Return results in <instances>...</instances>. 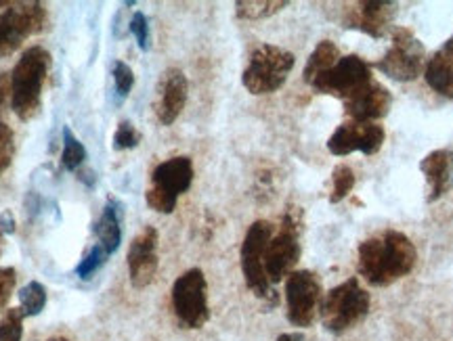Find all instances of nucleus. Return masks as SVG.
<instances>
[{"label": "nucleus", "instance_id": "nucleus-1", "mask_svg": "<svg viewBox=\"0 0 453 341\" xmlns=\"http://www.w3.org/2000/svg\"><path fill=\"white\" fill-rule=\"evenodd\" d=\"M418 262L416 246L399 231L365 239L357 252V270L373 287H388L410 275Z\"/></svg>", "mask_w": 453, "mask_h": 341}, {"label": "nucleus", "instance_id": "nucleus-2", "mask_svg": "<svg viewBox=\"0 0 453 341\" xmlns=\"http://www.w3.org/2000/svg\"><path fill=\"white\" fill-rule=\"evenodd\" d=\"M50 53L44 47H30L11 72V110L21 122H30L42 110V88L50 72Z\"/></svg>", "mask_w": 453, "mask_h": 341}, {"label": "nucleus", "instance_id": "nucleus-3", "mask_svg": "<svg viewBox=\"0 0 453 341\" xmlns=\"http://www.w3.org/2000/svg\"><path fill=\"white\" fill-rule=\"evenodd\" d=\"M372 308L367 289L361 287L359 278H349L338 287L330 289L321 299L319 316L327 331L342 335L365 321Z\"/></svg>", "mask_w": 453, "mask_h": 341}, {"label": "nucleus", "instance_id": "nucleus-4", "mask_svg": "<svg viewBox=\"0 0 453 341\" xmlns=\"http://www.w3.org/2000/svg\"><path fill=\"white\" fill-rule=\"evenodd\" d=\"M296 59L290 50L275 47V44H260L258 49H254L250 61L242 73L243 88L257 96L277 93L286 84Z\"/></svg>", "mask_w": 453, "mask_h": 341}, {"label": "nucleus", "instance_id": "nucleus-5", "mask_svg": "<svg viewBox=\"0 0 453 341\" xmlns=\"http://www.w3.org/2000/svg\"><path fill=\"white\" fill-rule=\"evenodd\" d=\"M194 183V162L191 157H170L151 172V185L145 193V201L157 214H173L179 197L189 191Z\"/></svg>", "mask_w": 453, "mask_h": 341}, {"label": "nucleus", "instance_id": "nucleus-6", "mask_svg": "<svg viewBox=\"0 0 453 341\" xmlns=\"http://www.w3.org/2000/svg\"><path fill=\"white\" fill-rule=\"evenodd\" d=\"M47 26V9L36 0L13 3L0 13V59L17 53L34 34Z\"/></svg>", "mask_w": 453, "mask_h": 341}, {"label": "nucleus", "instance_id": "nucleus-7", "mask_svg": "<svg viewBox=\"0 0 453 341\" xmlns=\"http://www.w3.org/2000/svg\"><path fill=\"white\" fill-rule=\"evenodd\" d=\"M173 310L183 329H202L211 318L208 283L200 269H189L173 285Z\"/></svg>", "mask_w": 453, "mask_h": 341}, {"label": "nucleus", "instance_id": "nucleus-8", "mask_svg": "<svg viewBox=\"0 0 453 341\" xmlns=\"http://www.w3.org/2000/svg\"><path fill=\"white\" fill-rule=\"evenodd\" d=\"M373 67L396 82H413L422 76L426 67V50L416 34L407 27H399L393 32V42L387 55Z\"/></svg>", "mask_w": 453, "mask_h": 341}, {"label": "nucleus", "instance_id": "nucleus-9", "mask_svg": "<svg viewBox=\"0 0 453 341\" xmlns=\"http://www.w3.org/2000/svg\"><path fill=\"white\" fill-rule=\"evenodd\" d=\"M271 237H273V224L267 223V220H257L246 231L240 252L243 281L260 299H271L275 293L267 278V272H265V249H267Z\"/></svg>", "mask_w": 453, "mask_h": 341}, {"label": "nucleus", "instance_id": "nucleus-10", "mask_svg": "<svg viewBox=\"0 0 453 341\" xmlns=\"http://www.w3.org/2000/svg\"><path fill=\"white\" fill-rule=\"evenodd\" d=\"M324 289L311 270H294L286 277V314L294 327H311L319 314Z\"/></svg>", "mask_w": 453, "mask_h": 341}, {"label": "nucleus", "instance_id": "nucleus-11", "mask_svg": "<svg viewBox=\"0 0 453 341\" xmlns=\"http://www.w3.org/2000/svg\"><path fill=\"white\" fill-rule=\"evenodd\" d=\"M300 254V220L292 212L283 216L280 232H273L267 249H265V272L271 285L280 283L298 264Z\"/></svg>", "mask_w": 453, "mask_h": 341}, {"label": "nucleus", "instance_id": "nucleus-12", "mask_svg": "<svg viewBox=\"0 0 453 341\" xmlns=\"http://www.w3.org/2000/svg\"><path fill=\"white\" fill-rule=\"evenodd\" d=\"M372 80V67L361 59L359 55L340 57L338 64L330 67L326 73L311 84V88L319 95L338 96L340 101H347L350 96L365 88Z\"/></svg>", "mask_w": 453, "mask_h": 341}, {"label": "nucleus", "instance_id": "nucleus-13", "mask_svg": "<svg viewBox=\"0 0 453 341\" xmlns=\"http://www.w3.org/2000/svg\"><path fill=\"white\" fill-rule=\"evenodd\" d=\"M384 139H387V133L380 124L350 119V122L340 124L334 130L330 140H327V149L336 157L350 155L355 151L364 153V155H376L382 149Z\"/></svg>", "mask_w": 453, "mask_h": 341}, {"label": "nucleus", "instance_id": "nucleus-14", "mask_svg": "<svg viewBox=\"0 0 453 341\" xmlns=\"http://www.w3.org/2000/svg\"><path fill=\"white\" fill-rule=\"evenodd\" d=\"M157 241L160 235L154 226H145L137 237L130 243L127 262H128V278L134 289H145L151 285L157 272Z\"/></svg>", "mask_w": 453, "mask_h": 341}, {"label": "nucleus", "instance_id": "nucleus-15", "mask_svg": "<svg viewBox=\"0 0 453 341\" xmlns=\"http://www.w3.org/2000/svg\"><path fill=\"white\" fill-rule=\"evenodd\" d=\"M396 17V3L390 0H364L347 11L344 27L359 30L372 38H384L393 27Z\"/></svg>", "mask_w": 453, "mask_h": 341}, {"label": "nucleus", "instance_id": "nucleus-16", "mask_svg": "<svg viewBox=\"0 0 453 341\" xmlns=\"http://www.w3.org/2000/svg\"><path fill=\"white\" fill-rule=\"evenodd\" d=\"M187 95H189V84L187 76L179 67H168L162 72L160 82L156 88V116L164 126H173L187 105Z\"/></svg>", "mask_w": 453, "mask_h": 341}, {"label": "nucleus", "instance_id": "nucleus-17", "mask_svg": "<svg viewBox=\"0 0 453 341\" xmlns=\"http://www.w3.org/2000/svg\"><path fill=\"white\" fill-rule=\"evenodd\" d=\"M342 105L347 116L355 122H376V119H382L390 111L393 96L382 84L370 82L350 99L342 101Z\"/></svg>", "mask_w": 453, "mask_h": 341}, {"label": "nucleus", "instance_id": "nucleus-18", "mask_svg": "<svg viewBox=\"0 0 453 341\" xmlns=\"http://www.w3.org/2000/svg\"><path fill=\"white\" fill-rule=\"evenodd\" d=\"M420 172L426 180V201H439L453 191V149L430 151L420 162Z\"/></svg>", "mask_w": 453, "mask_h": 341}, {"label": "nucleus", "instance_id": "nucleus-19", "mask_svg": "<svg viewBox=\"0 0 453 341\" xmlns=\"http://www.w3.org/2000/svg\"><path fill=\"white\" fill-rule=\"evenodd\" d=\"M122 223H124V206L120 199L107 197L104 212H101L99 220L95 223V237H97V246L105 249V254L111 255L118 252L122 243Z\"/></svg>", "mask_w": 453, "mask_h": 341}, {"label": "nucleus", "instance_id": "nucleus-20", "mask_svg": "<svg viewBox=\"0 0 453 341\" xmlns=\"http://www.w3.org/2000/svg\"><path fill=\"white\" fill-rule=\"evenodd\" d=\"M424 78L434 93L453 99V36L447 38L443 47L426 61Z\"/></svg>", "mask_w": 453, "mask_h": 341}, {"label": "nucleus", "instance_id": "nucleus-21", "mask_svg": "<svg viewBox=\"0 0 453 341\" xmlns=\"http://www.w3.org/2000/svg\"><path fill=\"white\" fill-rule=\"evenodd\" d=\"M338 59H340V50L332 40H324V42L317 44L315 50L307 59V65H304V72H303L304 82L311 87L321 73H326L330 67L336 65Z\"/></svg>", "mask_w": 453, "mask_h": 341}, {"label": "nucleus", "instance_id": "nucleus-22", "mask_svg": "<svg viewBox=\"0 0 453 341\" xmlns=\"http://www.w3.org/2000/svg\"><path fill=\"white\" fill-rule=\"evenodd\" d=\"M288 4H290L288 0H237L235 15L248 21L267 19V17L286 9Z\"/></svg>", "mask_w": 453, "mask_h": 341}, {"label": "nucleus", "instance_id": "nucleus-23", "mask_svg": "<svg viewBox=\"0 0 453 341\" xmlns=\"http://www.w3.org/2000/svg\"><path fill=\"white\" fill-rule=\"evenodd\" d=\"M88 153L81 140L76 139V134L72 133L70 126H64V153H61V168L65 172H78L87 162Z\"/></svg>", "mask_w": 453, "mask_h": 341}, {"label": "nucleus", "instance_id": "nucleus-24", "mask_svg": "<svg viewBox=\"0 0 453 341\" xmlns=\"http://www.w3.org/2000/svg\"><path fill=\"white\" fill-rule=\"evenodd\" d=\"M47 306V289L42 283L30 281L19 292V310L24 316H38Z\"/></svg>", "mask_w": 453, "mask_h": 341}, {"label": "nucleus", "instance_id": "nucleus-25", "mask_svg": "<svg viewBox=\"0 0 453 341\" xmlns=\"http://www.w3.org/2000/svg\"><path fill=\"white\" fill-rule=\"evenodd\" d=\"M107 260H110V255L105 254V249L97 246V243H93V246H90L87 252H84L81 262H78V266H76L78 278H90L95 275V272L104 269Z\"/></svg>", "mask_w": 453, "mask_h": 341}, {"label": "nucleus", "instance_id": "nucleus-26", "mask_svg": "<svg viewBox=\"0 0 453 341\" xmlns=\"http://www.w3.org/2000/svg\"><path fill=\"white\" fill-rule=\"evenodd\" d=\"M355 186V172L349 166H336L332 172V193L330 203H340L344 197L353 191Z\"/></svg>", "mask_w": 453, "mask_h": 341}, {"label": "nucleus", "instance_id": "nucleus-27", "mask_svg": "<svg viewBox=\"0 0 453 341\" xmlns=\"http://www.w3.org/2000/svg\"><path fill=\"white\" fill-rule=\"evenodd\" d=\"M24 312L19 308L7 310L0 321V341H21L24 337Z\"/></svg>", "mask_w": 453, "mask_h": 341}, {"label": "nucleus", "instance_id": "nucleus-28", "mask_svg": "<svg viewBox=\"0 0 453 341\" xmlns=\"http://www.w3.org/2000/svg\"><path fill=\"white\" fill-rule=\"evenodd\" d=\"M141 143V133L134 128L133 122L124 119V122L118 124L116 134L111 139V147L116 151H127V149H134Z\"/></svg>", "mask_w": 453, "mask_h": 341}, {"label": "nucleus", "instance_id": "nucleus-29", "mask_svg": "<svg viewBox=\"0 0 453 341\" xmlns=\"http://www.w3.org/2000/svg\"><path fill=\"white\" fill-rule=\"evenodd\" d=\"M111 76H113V87H116V93L120 96V101L127 99L130 90L134 87V72L130 70V65L124 64V61H113Z\"/></svg>", "mask_w": 453, "mask_h": 341}, {"label": "nucleus", "instance_id": "nucleus-30", "mask_svg": "<svg viewBox=\"0 0 453 341\" xmlns=\"http://www.w3.org/2000/svg\"><path fill=\"white\" fill-rule=\"evenodd\" d=\"M15 157V134L7 124L0 122V176L7 172Z\"/></svg>", "mask_w": 453, "mask_h": 341}, {"label": "nucleus", "instance_id": "nucleus-31", "mask_svg": "<svg viewBox=\"0 0 453 341\" xmlns=\"http://www.w3.org/2000/svg\"><path fill=\"white\" fill-rule=\"evenodd\" d=\"M128 30L134 36V40H137L141 50L150 49V21H147V17L141 13V11H137V13L133 15V19H130L128 24Z\"/></svg>", "mask_w": 453, "mask_h": 341}, {"label": "nucleus", "instance_id": "nucleus-32", "mask_svg": "<svg viewBox=\"0 0 453 341\" xmlns=\"http://www.w3.org/2000/svg\"><path fill=\"white\" fill-rule=\"evenodd\" d=\"M15 285H17L15 269H11V266L0 269V312L7 308L11 295L15 292Z\"/></svg>", "mask_w": 453, "mask_h": 341}, {"label": "nucleus", "instance_id": "nucleus-33", "mask_svg": "<svg viewBox=\"0 0 453 341\" xmlns=\"http://www.w3.org/2000/svg\"><path fill=\"white\" fill-rule=\"evenodd\" d=\"M11 103V73H0V113Z\"/></svg>", "mask_w": 453, "mask_h": 341}, {"label": "nucleus", "instance_id": "nucleus-34", "mask_svg": "<svg viewBox=\"0 0 453 341\" xmlns=\"http://www.w3.org/2000/svg\"><path fill=\"white\" fill-rule=\"evenodd\" d=\"M0 232H3L4 237L13 235L15 232V216L11 209H4V212L0 214Z\"/></svg>", "mask_w": 453, "mask_h": 341}, {"label": "nucleus", "instance_id": "nucleus-35", "mask_svg": "<svg viewBox=\"0 0 453 341\" xmlns=\"http://www.w3.org/2000/svg\"><path fill=\"white\" fill-rule=\"evenodd\" d=\"M76 174H78V180L87 185L88 189H93V186L97 185V174H95L90 168H81Z\"/></svg>", "mask_w": 453, "mask_h": 341}, {"label": "nucleus", "instance_id": "nucleus-36", "mask_svg": "<svg viewBox=\"0 0 453 341\" xmlns=\"http://www.w3.org/2000/svg\"><path fill=\"white\" fill-rule=\"evenodd\" d=\"M275 341H304V335L298 331L296 333H281Z\"/></svg>", "mask_w": 453, "mask_h": 341}, {"label": "nucleus", "instance_id": "nucleus-37", "mask_svg": "<svg viewBox=\"0 0 453 341\" xmlns=\"http://www.w3.org/2000/svg\"><path fill=\"white\" fill-rule=\"evenodd\" d=\"M3 252H4V235L0 232V255H3Z\"/></svg>", "mask_w": 453, "mask_h": 341}, {"label": "nucleus", "instance_id": "nucleus-38", "mask_svg": "<svg viewBox=\"0 0 453 341\" xmlns=\"http://www.w3.org/2000/svg\"><path fill=\"white\" fill-rule=\"evenodd\" d=\"M49 341H70V339H65V337H53V339H49Z\"/></svg>", "mask_w": 453, "mask_h": 341}]
</instances>
